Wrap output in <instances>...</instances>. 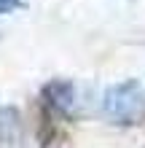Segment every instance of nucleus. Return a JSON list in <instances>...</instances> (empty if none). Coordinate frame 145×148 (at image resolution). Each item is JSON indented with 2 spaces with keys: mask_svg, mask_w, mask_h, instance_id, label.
<instances>
[{
  "mask_svg": "<svg viewBox=\"0 0 145 148\" xmlns=\"http://www.w3.org/2000/svg\"><path fill=\"white\" fill-rule=\"evenodd\" d=\"M22 5V0H0V14H11Z\"/></svg>",
  "mask_w": 145,
  "mask_h": 148,
  "instance_id": "20e7f679",
  "label": "nucleus"
},
{
  "mask_svg": "<svg viewBox=\"0 0 145 148\" xmlns=\"http://www.w3.org/2000/svg\"><path fill=\"white\" fill-rule=\"evenodd\" d=\"M40 105H43L46 121L67 119L75 105V86L65 78H54L40 89Z\"/></svg>",
  "mask_w": 145,
  "mask_h": 148,
  "instance_id": "f03ea898",
  "label": "nucleus"
},
{
  "mask_svg": "<svg viewBox=\"0 0 145 148\" xmlns=\"http://www.w3.org/2000/svg\"><path fill=\"white\" fill-rule=\"evenodd\" d=\"M0 148H24L22 113L14 105H0Z\"/></svg>",
  "mask_w": 145,
  "mask_h": 148,
  "instance_id": "7ed1b4c3",
  "label": "nucleus"
},
{
  "mask_svg": "<svg viewBox=\"0 0 145 148\" xmlns=\"http://www.w3.org/2000/svg\"><path fill=\"white\" fill-rule=\"evenodd\" d=\"M102 113L110 124L134 127L145 121V92L137 81H121L102 94Z\"/></svg>",
  "mask_w": 145,
  "mask_h": 148,
  "instance_id": "f257e3e1",
  "label": "nucleus"
}]
</instances>
